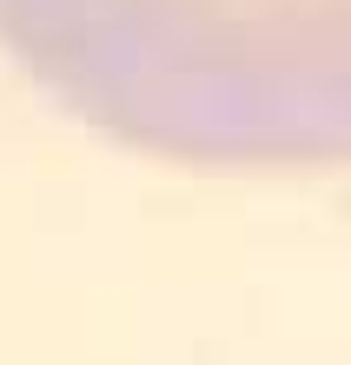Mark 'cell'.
<instances>
[{"label": "cell", "instance_id": "cell-1", "mask_svg": "<svg viewBox=\"0 0 351 365\" xmlns=\"http://www.w3.org/2000/svg\"><path fill=\"white\" fill-rule=\"evenodd\" d=\"M0 53L146 160L351 166V0H0Z\"/></svg>", "mask_w": 351, "mask_h": 365}]
</instances>
